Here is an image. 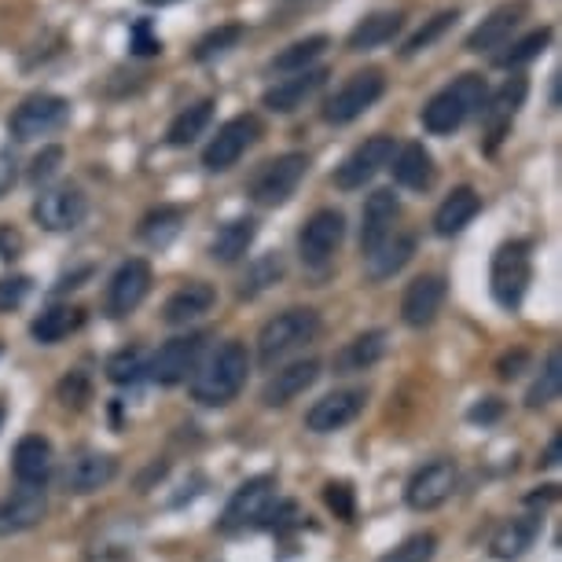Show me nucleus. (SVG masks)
<instances>
[{"label": "nucleus", "instance_id": "f257e3e1", "mask_svg": "<svg viewBox=\"0 0 562 562\" xmlns=\"http://www.w3.org/2000/svg\"><path fill=\"white\" fill-rule=\"evenodd\" d=\"M250 353L243 342H225L214 357L206 360L203 371L192 379V397L206 408H221L228 401L239 397V390L247 386Z\"/></svg>", "mask_w": 562, "mask_h": 562}, {"label": "nucleus", "instance_id": "f03ea898", "mask_svg": "<svg viewBox=\"0 0 562 562\" xmlns=\"http://www.w3.org/2000/svg\"><path fill=\"white\" fill-rule=\"evenodd\" d=\"M485 97H490V85H485L482 74H460V78L452 85H445L438 97L423 108V130L434 136L456 133L471 114L482 111Z\"/></svg>", "mask_w": 562, "mask_h": 562}, {"label": "nucleus", "instance_id": "7ed1b4c3", "mask_svg": "<svg viewBox=\"0 0 562 562\" xmlns=\"http://www.w3.org/2000/svg\"><path fill=\"white\" fill-rule=\"evenodd\" d=\"M529 280H533V254H529L526 239L501 243L493 254V269H490V291L501 310L515 313L522 305Z\"/></svg>", "mask_w": 562, "mask_h": 562}, {"label": "nucleus", "instance_id": "20e7f679", "mask_svg": "<svg viewBox=\"0 0 562 562\" xmlns=\"http://www.w3.org/2000/svg\"><path fill=\"white\" fill-rule=\"evenodd\" d=\"M321 331V316L316 310H283L280 316H272L258 335V360L265 368H276L283 357H291L294 349H302L305 342H313Z\"/></svg>", "mask_w": 562, "mask_h": 562}, {"label": "nucleus", "instance_id": "39448f33", "mask_svg": "<svg viewBox=\"0 0 562 562\" xmlns=\"http://www.w3.org/2000/svg\"><path fill=\"white\" fill-rule=\"evenodd\" d=\"M305 169H310V158L302 151L269 158L250 180V199L258 206H283L294 192H299V184L305 180Z\"/></svg>", "mask_w": 562, "mask_h": 562}, {"label": "nucleus", "instance_id": "423d86ee", "mask_svg": "<svg viewBox=\"0 0 562 562\" xmlns=\"http://www.w3.org/2000/svg\"><path fill=\"white\" fill-rule=\"evenodd\" d=\"M383 92H386L383 70H375V67L357 70L353 78H346L342 89H335V97L324 103V122H331V125H349V122H357L360 114L375 108Z\"/></svg>", "mask_w": 562, "mask_h": 562}, {"label": "nucleus", "instance_id": "0eeeda50", "mask_svg": "<svg viewBox=\"0 0 562 562\" xmlns=\"http://www.w3.org/2000/svg\"><path fill=\"white\" fill-rule=\"evenodd\" d=\"M67 122H70V100L56 97V92H34V97H26L12 111L8 130H12L15 140H37V136L59 133Z\"/></svg>", "mask_w": 562, "mask_h": 562}, {"label": "nucleus", "instance_id": "6e6552de", "mask_svg": "<svg viewBox=\"0 0 562 562\" xmlns=\"http://www.w3.org/2000/svg\"><path fill=\"white\" fill-rule=\"evenodd\" d=\"M397 151V140L386 133L379 136H368L364 144H357L353 151L342 158V166L335 169V184L342 188V192H357V188H364L368 180H375L383 169L390 166V158Z\"/></svg>", "mask_w": 562, "mask_h": 562}, {"label": "nucleus", "instance_id": "1a4fd4ad", "mask_svg": "<svg viewBox=\"0 0 562 562\" xmlns=\"http://www.w3.org/2000/svg\"><path fill=\"white\" fill-rule=\"evenodd\" d=\"M258 136H261L258 114H236V119H228V122L217 130L214 140L206 144L203 166L210 169V173H225V169L236 166L239 158L247 155L254 144H258Z\"/></svg>", "mask_w": 562, "mask_h": 562}, {"label": "nucleus", "instance_id": "9d476101", "mask_svg": "<svg viewBox=\"0 0 562 562\" xmlns=\"http://www.w3.org/2000/svg\"><path fill=\"white\" fill-rule=\"evenodd\" d=\"M346 239V217L338 210H316L299 232V254L310 269H324Z\"/></svg>", "mask_w": 562, "mask_h": 562}, {"label": "nucleus", "instance_id": "9b49d317", "mask_svg": "<svg viewBox=\"0 0 562 562\" xmlns=\"http://www.w3.org/2000/svg\"><path fill=\"white\" fill-rule=\"evenodd\" d=\"M203 346H206V335H177V338H169L166 346H158V353H151L147 375H151L158 386L184 383V379L195 371L199 357H203Z\"/></svg>", "mask_w": 562, "mask_h": 562}, {"label": "nucleus", "instance_id": "f8f14e48", "mask_svg": "<svg viewBox=\"0 0 562 562\" xmlns=\"http://www.w3.org/2000/svg\"><path fill=\"white\" fill-rule=\"evenodd\" d=\"M526 92H529V81L522 74H515V78H507L501 89L493 92V97H485L479 111L485 122V151H496V144L512 133V122H515V114L522 111Z\"/></svg>", "mask_w": 562, "mask_h": 562}, {"label": "nucleus", "instance_id": "ddd939ff", "mask_svg": "<svg viewBox=\"0 0 562 562\" xmlns=\"http://www.w3.org/2000/svg\"><path fill=\"white\" fill-rule=\"evenodd\" d=\"M272 504H276V479H269V474H261V479H250V482H243L236 493H232L221 526H225L228 533H236V529H247V526H258V522L269 518Z\"/></svg>", "mask_w": 562, "mask_h": 562}, {"label": "nucleus", "instance_id": "4468645a", "mask_svg": "<svg viewBox=\"0 0 562 562\" xmlns=\"http://www.w3.org/2000/svg\"><path fill=\"white\" fill-rule=\"evenodd\" d=\"M85 217H89V199H85L81 188H74V184L41 192L34 203V221L45 232H74Z\"/></svg>", "mask_w": 562, "mask_h": 562}, {"label": "nucleus", "instance_id": "2eb2a0df", "mask_svg": "<svg viewBox=\"0 0 562 562\" xmlns=\"http://www.w3.org/2000/svg\"><path fill=\"white\" fill-rule=\"evenodd\" d=\"M151 294V265L144 258H130L114 269L108 283V313L111 316H130L140 310V302Z\"/></svg>", "mask_w": 562, "mask_h": 562}, {"label": "nucleus", "instance_id": "dca6fc26", "mask_svg": "<svg viewBox=\"0 0 562 562\" xmlns=\"http://www.w3.org/2000/svg\"><path fill=\"white\" fill-rule=\"evenodd\" d=\"M397 217H401V203H397L394 188H379V192L368 195L364 210H360V254H364V258L394 236Z\"/></svg>", "mask_w": 562, "mask_h": 562}, {"label": "nucleus", "instance_id": "f3484780", "mask_svg": "<svg viewBox=\"0 0 562 562\" xmlns=\"http://www.w3.org/2000/svg\"><path fill=\"white\" fill-rule=\"evenodd\" d=\"M452 490H456V463L452 460H434V463L419 467V471L412 474L405 501H408L412 512H434V507H441L445 501H449Z\"/></svg>", "mask_w": 562, "mask_h": 562}, {"label": "nucleus", "instance_id": "a211bd4d", "mask_svg": "<svg viewBox=\"0 0 562 562\" xmlns=\"http://www.w3.org/2000/svg\"><path fill=\"white\" fill-rule=\"evenodd\" d=\"M45 515H48L45 485H19L12 496L0 501V537L26 533V529L45 522Z\"/></svg>", "mask_w": 562, "mask_h": 562}, {"label": "nucleus", "instance_id": "6ab92c4d", "mask_svg": "<svg viewBox=\"0 0 562 562\" xmlns=\"http://www.w3.org/2000/svg\"><path fill=\"white\" fill-rule=\"evenodd\" d=\"M364 405H368L364 390H335V394L321 397L310 412H305V427L313 434H335V430L349 427V423L364 412Z\"/></svg>", "mask_w": 562, "mask_h": 562}, {"label": "nucleus", "instance_id": "aec40b11", "mask_svg": "<svg viewBox=\"0 0 562 562\" xmlns=\"http://www.w3.org/2000/svg\"><path fill=\"white\" fill-rule=\"evenodd\" d=\"M327 78H331V70H327V67H310L302 74H291V78L276 81L272 89H265L261 103L272 114H291V111L305 108V100H313L316 92L327 85Z\"/></svg>", "mask_w": 562, "mask_h": 562}, {"label": "nucleus", "instance_id": "412c9836", "mask_svg": "<svg viewBox=\"0 0 562 562\" xmlns=\"http://www.w3.org/2000/svg\"><path fill=\"white\" fill-rule=\"evenodd\" d=\"M114 474H119V460H114L111 452L85 449L67 463L63 485H67V493H74V496H89V493L103 490V485H111Z\"/></svg>", "mask_w": 562, "mask_h": 562}, {"label": "nucleus", "instance_id": "4be33fe9", "mask_svg": "<svg viewBox=\"0 0 562 562\" xmlns=\"http://www.w3.org/2000/svg\"><path fill=\"white\" fill-rule=\"evenodd\" d=\"M529 15V4L526 0H507V4L493 8L490 15L482 19L479 26L467 34V52H493V48H504L507 37L522 26V19Z\"/></svg>", "mask_w": 562, "mask_h": 562}, {"label": "nucleus", "instance_id": "5701e85b", "mask_svg": "<svg viewBox=\"0 0 562 562\" xmlns=\"http://www.w3.org/2000/svg\"><path fill=\"white\" fill-rule=\"evenodd\" d=\"M441 305H445V280L438 272H427V276H416L405 288L401 316H405L408 327H430L438 321Z\"/></svg>", "mask_w": 562, "mask_h": 562}, {"label": "nucleus", "instance_id": "b1692460", "mask_svg": "<svg viewBox=\"0 0 562 562\" xmlns=\"http://www.w3.org/2000/svg\"><path fill=\"white\" fill-rule=\"evenodd\" d=\"M316 379H321V360H313V357L294 360L288 368H276V375L261 390V405H269V408L291 405V401L302 397Z\"/></svg>", "mask_w": 562, "mask_h": 562}, {"label": "nucleus", "instance_id": "393cba45", "mask_svg": "<svg viewBox=\"0 0 562 562\" xmlns=\"http://www.w3.org/2000/svg\"><path fill=\"white\" fill-rule=\"evenodd\" d=\"M214 302H217V291L210 288V283H203V280H192V283L177 288V291L166 299L162 321H166L169 327H184V324L199 321V316H206L210 310H214Z\"/></svg>", "mask_w": 562, "mask_h": 562}, {"label": "nucleus", "instance_id": "a878e982", "mask_svg": "<svg viewBox=\"0 0 562 562\" xmlns=\"http://www.w3.org/2000/svg\"><path fill=\"white\" fill-rule=\"evenodd\" d=\"M482 214V195L474 192V188H452L449 195L441 199V206H438V214H434V232L438 236H460V232L471 225L474 217Z\"/></svg>", "mask_w": 562, "mask_h": 562}, {"label": "nucleus", "instance_id": "bb28decb", "mask_svg": "<svg viewBox=\"0 0 562 562\" xmlns=\"http://www.w3.org/2000/svg\"><path fill=\"white\" fill-rule=\"evenodd\" d=\"M390 169H394L397 184L408 188V192H427L434 184V155L419 140L401 144L394 158H390Z\"/></svg>", "mask_w": 562, "mask_h": 562}, {"label": "nucleus", "instance_id": "cd10ccee", "mask_svg": "<svg viewBox=\"0 0 562 562\" xmlns=\"http://www.w3.org/2000/svg\"><path fill=\"white\" fill-rule=\"evenodd\" d=\"M12 467H15L19 485H45L52 474V441L41 438V434L19 438Z\"/></svg>", "mask_w": 562, "mask_h": 562}, {"label": "nucleus", "instance_id": "c85d7f7f", "mask_svg": "<svg viewBox=\"0 0 562 562\" xmlns=\"http://www.w3.org/2000/svg\"><path fill=\"white\" fill-rule=\"evenodd\" d=\"M386 346H390L386 342V331H364V335H357L353 342H346L335 353V360H331L335 375H357V371L375 368L379 360L386 357Z\"/></svg>", "mask_w": 562, "mask_h": 562}, {"label": "nucleus", "instance_id": "c756f323", "mask_svg": "<svg viewBox=\"0 0 562 562\" xmlns=\"http://www.w3.org/2000/svg\"><path fill=\"white\" fill-rule=\"evenodd\" d=\"M401 30H405V15H401V12H371V15L360 19L353 30H349L346 45H349V52L383 48L401 34Z\"/></svg>", "mask_w": 562, "mask_h": 562}, {"label": "nucleus", "instance_id": "7c9ffc66", "mask_svg": "<svg viewBox=\"0 0 562 562\" xmlns=\"http://www.w3.org/2000/svg\"><path fill=\"white\" fill-rule=\"evenodd\" d=\"M537 533H540V515H518V518H512V522H504L493 533V544H490L493 559L512 562L518 555H526V551L533 548Z\"/></svg>", "mask_w": 562, "mask_h": 562}, {"label": "nucleus", "instance_id": "2f4dec72", "mask_svg": "<svg viewBox=\"0 0 562 562\" xmlns=\"http://www.w3.org/2000/svg\"><path fill=\"white\" fill-rule=\"evenodd\" d=\"M254 239H258V221L236 217V221H228V225L217 228L214 243H210V258L221 261V265H236L239 258H247Z\"/></svg>", "mask_w": 562, "mask_h": 562}, {"label": "nucleus", "instance_id": "473e14b6", "mask_svg": "<svg viewBox=\"0 0 562 562\" xmlns=\"http://www.w3.org/2000/svg\"><path fill=\"white\" fill-rule=\"evenodd\" d=\"M81 321H85V313L78 305H52V310H45L34 324H30V335H34L41 346H56L78 331Z\"/></svg>", "mask_w": 562, "mask_h": 562}, {"label": "nucleus", "instance_id": "72a5a7b5", "mask_svg": "<svg viewBox=\"0 0 562 562\" xmlns=\"http://www.w3.org/2000/svg\"><path fill=\"white\" fill-rule=\"evenodd\" d=\"M412 254H416V239H412V236H390L383 247L371 250L364 258L368 276H371V280H390V276L401 272L412 261Z\"/></svg>", "mask_w": 562, "mask_h": 562}, {"label": "nucleus", "instance_id": "f704fd0d", "mask_svg": "<svg viewBox=\"0 0 562 562\" xmlns=\"http://www.w3.org/2000/svg\"><path fill=\"white\" fill-rule=\"evenodd\" d=\"M327 45H331V37L327 34H310V37H302V41H294V45H288L269 63V74H302V70H310L316 59L324 56Z\"/></svg>", "mask_w": 562, "mask_h": 562}, {"label": "nucleus", "instance_id": "c9c22d12", "mask_svg": "<svg viewBox=\"0 0 562 562\" xmlns=\"http://www.w3.org/2000/svg\"><path fill=\"white\" fill-rule=\"evenodd\" d=\"M210 119H214V100H195L192 108H184V111L177 114L173 122H169L166 140L173 144V147H188V144H195L199 136L206 133Z\"/></svg>", "mask_w": 562, "mask_h": 562}, {"label": "nucleus", "instance_id": "e433bc0d", "mask_svg": "<svg viewBox=\"0 0 562 562\" xmlns=\"http://www.w3.org/2000/svg\"><path fill=\"white\" fill-rule=\"evenodd\" d=\"M180 225H184V210L180 206H158L140 221V239L147 247H169L180 236Z\"/></svg>", "mask_w": 562, "mask_h": 562}, {"label": "nucleus", "instance_id": "4c0bfd02", "mask_svg": "<svg viewBox=\"0 0 562 562\" xmlns=\"http://www.w3.org/2000/svg\"><path fill=\"white\" fill-rule=\"evenodd\" d=\"M283 272H288V265H283V254H280V250L261 254V258L247 269V276H243L239 299H258L261 291H269L272 283H280V280H283Z\"/></svg>", "mask_w": 562, "mask_h": 562}, {"label": "nucleus", "instance_id": "58836bf2", "mask_svg": "<svg viewBox=\"0 0 562 562\" xmlns=\"http://www.w3.org/2000/svg\"><path fill=\"white\" fill-rule=\"evenodd\" d=\"M147 364H151V353L144 346H125L108 360V379L119 386H133L147 375Z\"/></svg>", "mask_w": 562, "mask_h": 562}, {"label": "nucleus", "instance_id": "ea45409f", "mask_svg": "<svg viewBox=\"0 0 562 562\" xmlns=\"http://www.w3.org/2000/svg\"><path fill=\"white\" fill-rule=\"evenodd\" d=\"M562 394V357H559V349L548 357V364L544 371L537 375V383L529 386V394H526V405L529 408H548L551 401H559Z\"/></svg>", "mask_w": 562, "mask_h": 562}, {"label": "nucleus", "instance_id": "a19ab883", "mask_svg": "<svg viewBox=\"0 0 562 562\" xmlns=\"http://www.w3.org/2000/svg\"><path fill=\"white\" fill-rule=\"evenodd\" d=\"M456 19H460V12H438L434 19H427V23H423L416 34H412L408 41H405V48H401V56H419V52H427L434 41H441L445 34H449V30L456 26Z\"/></svg>", "mask_w": 562, "mask_h": 562}, {"label": "nucleus", "instance_id": "79ce46f5", "mask_svg": "<svg viewBox=\"0 0 562 562\" xmlns=\"http://www.w3.org/2000/svg\"><path fill=\"white\" fill-rule=\"evenodd\" d=\"M243 30L239 23H225V26H217V30H210L206 37H199V45H195V59L199 63H214L217 56H225V52H232L243 41Z\"/></svg>", "mask_w": 562, "mask_h": 562}, {"label": "nucleus", "instance_id": "37998d69", "mask_svg": "<svg viewBox=\"0 0 562 562\" xmlns=\"http://www.w3.org/2000/svg\"><path fill=\"white\" fill-rule=\"evenodd\" d=\"M548 41H551V30H548V26H540V30H533V34L518 37L512 48H507V52H501V56H496V67H504V70L522 67V63L537 59L540 52L548 48Z\"/></svg>", "mask_w": 562, "mask_h": 562}, {"label": "nucleus", "instance_id": "c03bdc74", "mask_svg": "<svg viewBox=\"0 0 562 562\" xmlns=\"http://www.w3.org/2000/svg\"><path fill=\"white\" fill-rule=\"evenodd\" d=\"M434 551H438V537H434V533H416V537L401 540L397 548H390L379 562H430Z\"/></svg>", "mask_w": 562, "mask_h": 562}, {"label": "nucleus", "instance_id": "a18cd8bd", "mask_svg": "<svg viewBox=\"0 0 562 562\" xmlns=\"http://www.w3.org/2000/svg\"><path fill=\"white\" fill-rule=\"evenodd\" d=\"M63 147L59 144H48V147H41V151L34 155V162H30V180L34 184H45V180H52L59 173V166H63Z\"/></svg>", "mask_w": 562, "mask_h": 562}, {"label": "nucleus", "instance_id": "49530a36", "mask_svg": "<svg viewBox=\"0 0 562 562\" xmlns=\"http://www.w3.org/2000/svg\"><path fill=\"white\" fill-rule=\"evenodd\" d=\"M130 48H133V56H158V52H162V37L151 30V19H136L133 23Z\"/></svg>", "mask_w": 562, "mask_h": 562}, {"label": "nucleus", "instance_id": "de8ad7c7", "mask_svg": "<svg viewBox=\"0 0 562 562\" xmlns=\"http://www.w3.org/2000/svg\"><path fill=\"white\" fill-rule=\"evenodd\" d=\"M30 294V276H4L0 280V313H12L26 302Z\"/></svg>", "mask_w": 562, "mask_h": 562}, {"label": "nucleus", "instance_id": "09e8293b", "mask_svg": "<svg viewBox=\"0 0 562 562\" xmlns=\"http://www.w3.org/2000/svg\"><path fill=\"white\" fill-rule=\"evenodd\" d=\"M59 397H63V405H74V408H81L85 401H89V379H85V371H70V375L63 379Z\"/></svg>", "mask_w": 562, "mask_h": 562}, {"label": "nucleus", "instance_id": "8fccbe9b", "mask_svg": "<svg viewBox=\"0 0 562 562\" xmlns=\"http://www.w3.org/2000/svg\"><path fill=\"white\" fill-rule=\"evenodd\" d=\"M324 501H327V507H331V512L338 515V518H353V490H349L346 482H331L324 490Z\"/></svg>", "mask_w": 562, "mask_h": 562}, {"label": "nucleus", "instance_id": "3c124183", "mask_svg": "<svg viewBox=\"0 0 562 562\" xmlns=\"http://www.w3.org/2000/svg\"><path fill=\"white\" fill-rule=\"evenodd\" d=\"M467 416H471L474 423H493V419H501L504 416V405L496 397H485L482 405H474L471 412H467Z\"/></svg>", "mask_w": 562, "mask_h": 562}, {"label": "nucleus", "instance_id": "603ef678", "mask_svg": "<svg viewBox=\"0 0 562 562\" xmlns=\"http://www.w3.org/2000/svg\"><path fill=\"white\" fill-rule=\"evenodd\" d=\"M19 247H23V239H19V232H12V228H0V258H15Z\"/></svg>", "mask_w": 562, "mask_h": 562}, {"label": "nucleus", "instance_id": "864d4df0", "mask_svg": "<svg viewBox=\"0 0 562 562\" xmlns=\"http://www.w3.org/2000/svg\"><path fill=\"white\" fill-rule=\"evenodd\" d=\"M15 184V162H8V158H0V199L12 192Z\"/></svg>", "mask_w": 562, "mask_h": 562}, {"label": "nucleus", "instance_id": "5fc2aeb1", "mask_svg": "<svg viewBox=\"0 0 562 562\" xmlns=\"http://www.w3.org/2000/svg\"><path fill=\"white\" fill-rule=\"evenodd\" d=\"M559 452H562V438L555 434V438H551V445H548V452H544V460H540V463H544V467H559Z\"/></svg>", "mask_w": 562, "mask_h": 562}, {"label": "nucleus", "instance_id": "6e6d98bb", "mask_svg": "<svg viewBox=\"0 0 562 562\" xmlns=\"http://www.w3.org/2000/svg\"><path fill=\"white\" fill-rule=\"evenodd\" d=\"M522 360H526V353H515V357L501 360V375H504V379H515V368L522 364Z\"/></svg>", "mask_w": 562, "mask_h": 562}, {"label": "nucleus", "instance_id": "4d7b16f0", "mask_svg": "<svg viewBox=\"0 0 562 562\" xmlns=\"http://www.w3.org/2000/svg\"><path fill=\"white\" fill-rule=\"evenodd\" d=\"M147 8H169V4H180V0H144Z\"/></svg>", "mask_w": 562, "mask_h": 562}, {"label": "nucleus", "instance_id": "13d9d810", "mask_svg": "<svg viewBox=\"0 0 562 562\" xmlns=\"http://www.w3.org/2000/svg\"><path fill=\"white\" fill-rule=\"evenodd\" d=\"M551 103H555V108H559V74H555V78H551Z\"/></svg>", "mask_w": 562, "mask_h": 562}, {"label": "nucleus", "instance_id": "bf43d9fd", "mask_svg": "<svg viewBox=\"0 0 562 562\" xmlns=\"http://www.w3.org/2000/svg\"><path fill=\"white\" fill-rule=\"evenodd\" d=\"M0 427H4V405H0Z\"/></svg>", "mask_w": 562, "mask_h": 562}]
</instances>
